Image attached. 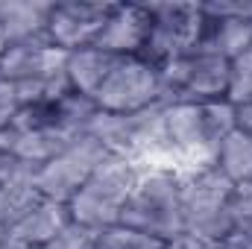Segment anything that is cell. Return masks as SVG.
<instances>
[{
	"instance_id": "1",
	"label": "cell",
	"mask_w": 252,
	"mask_h": 249,
	"mask_svg": "<svg viewBox=\"0 0 252 249\" xmlns=\"http://www.w3.org/2000/svg\"><path fill=\"white\" fill-rule=\"evenodd\" d=\"M235 129V106L220 103H176L164 109L167 158L176 170L208 167L217 158L223 138Z\"/></svg>"
},
{
	"instance_id": "2",
	"label": "cell",
	"mask_w": 252,
	"mask_h": 249,
	"mask_svg": "<svg viewBox=\"0 0 252 249\" xmlns=\"http://www.w3.org/2000/svg\"><path fill=\"white\" fill-rule=\"evenodd\" d=\"M121 223L158 244L182 238L185 235L182 173L173 164H144L129 193Z\"/></svg>"
},
{
	"instance_id": "3",
	"label": "cell",
	"mask_w": 252,
	"mask_h": 249,
	"mask_svg": "<svg viewBox=\"0 0 252 249\" xmlns=\"http://www.w3.org/2000/svg\"><path fill=\"white\" fill-rule=\"evenodd\" d=\"M164 109V103L129 115H112L97 109L88 135H94L112 156L129 158L135 164H158V158H167Z\"/></svg>"
},
{
	"instance_id": "4",
	"label": "cell",
	"mask_w": 252,
	"mask_h": 249,
	"mask_svg": "<svg viewBox=\"0 0 252 249\" xmlns=\"http://www.w3.org/2000/svg\"><path fill=\"white\" fill-rule=\"evenodd\" d=\"M141 167L144 164H135L129 158H121V156L106 158L97 167V173L67 202L70 220L79 226H88L94 232L118 226L124 217L126 202H129V193L141 176Z\"/></svg>"
},
{
	"instance_id": "5",
	"label": "cell",
	"mask_w": 252,
	"mask_h": 249,
	"mask_svg": "<svg viewBox=\"0 0 252 249\" xmlns=\"http://www.w3.org/2000/svg\"><path fill=\"white\" fill-rule=\"evenodd\" d=\"M182 173L185 235L199 241H223L232 232V190L235 182L214 164L190 167Z\"/></svg>"
},
{
	"instance_id": "6",
	"label": "cell",
	"mask_w": 252,
	"mask_h": 249,
	"mask_svg": "<svg viewBox=\"0 0 252 249\" xmlns=\"http://www.w3.org/2000/svg\"><path fill=\"white\" fill-rule=\"evenodd\" d=\"M64 59L67 53L53 47L50 38L6 44L0 50V79L18 85L24 103L50 100L70 91L64 76Z\"/></svg>"
},
{
	"instance_id": "7",
	"label": "cell",
	"mask_w": 252,
	"mask_h": 249,
	"mask_svg": "<svg viewBox=\"0 0 252 249\" xmlns=\"http://www.w3.org/2000/svg\"><path fill=\"white\" fill-rule=\"evenodd\" d=\"M232 62L214 53H188L161 67V103H220L229 100Z\"/></svg>"
},
{
	"instance_id": "8",
	"label": "cell",
	"mask_w": 252,
	"mask_h": 249,
	"mask_svg": "<svg viewBox=\"0 0 252 249\" xmlns=\"http://www.w3.org/2000/svg\"><path fill=\"white\" fill-rule=\"evenodd\" d=\"M150 15L153 27L138 59L161 70L188 53H196L205 21L199 3H150Z\"/></svg>"
},
{
	"instance_id": "9",
	"label": "cell",
	"mask_w": 252,
	"mask_h": 249,
	"mask_svg": "<svg viewBox=\"0 0 252 249\" xmlns=\"http://www.w3.org/2000/svg\"><path fill=\"white\" fill-rule=\"evenodd\" d=\"M106 158H112V153L94 135L85 132L76 141H70L62 153H56L47 164L38 167L35 190L44 199H53V202L67 205L73 199V193L97 173V167Z\"/></svg>"
},
{
	"instance_id": "10",
	"label": "cell",
	"mask_w": 252,
	"mask_h": 249,
	"mask_svg": "<svg viewBox=\"0 0 252 249\" xmlns=\"http://www.w3.org/2000/svg\"><path fill=\"white\" fill-rule=\"evenodd\" d=\"M156 103H161V70L138 56H121L94 94V106L112 115L141 112Z\"/></svg>"
},
{
	"instance_id": "11",
	"label": "cell",
	"mask_w": 252,
	"mask_h": 249,
	"mask_svg": "<svg viewBox=\"0 0 252 249\" xmlns=\"http://www.w3.org/2000/svg\"><path fill=\"white\" fill-rule=\"evenodd\" d=\"M115 12V3L103 0H62L53 3L47 18V38L62 53L94 47L103 35L109 18Z\"/></svg>"
},
{
	"instance_id": "12",
	"label": "cell",
	"mask_w": 252,
	"mask_h": 249,
	"mask_svg": "<svg viewBox=\"0 0 252 249\" xmlns=\"http://www.w3.org/2000/svg\"><path fill=\"white\" fill-rule=\"evenodd\" d=\"M150 27H153L150 3H115V12L94 47L112 56H138L147 44Z\"/></svg>"
},
{
	"instance_id": "13",
	"label": "cell",
	"mask_w": 252,
	"mask_h": 249,
	"mask_svg": "<svg viewBox=\"0 0 252 249\" xmlns=\"http://www.w3.org/2000/svg\"><path fill=\"white\" fill-rule=\"evenodd\" d=\"M53 3L38 0H0V35L3 47L32 38H47V18Z\"/></svg>"
},
{
	"instance_id": "14",
	"label": "cell",
	"mask_w": 252,
	"mask_h": 249,
	"mask_svg": "<svg viewBox=\"0 0 252 249\" xmlns=\"http://www.w3.org/2000/svg\"><path fill=\"white\" fill-rule=\"evenodd\" d=\"M250 47H252V21L205 15L196 53H214V56H223V59L232 62L235 56H241Z\"/></svg>"
},
{
	"instance_id": "15",
	"label": "cell",
	"mask_w": 252,
	"mask_h": 249,
	"mask_svg": "<svg viewBox=\"0 0 252 249\" xmlns=\"http://www.w3.org/2000/svg\"><path fill=\"white\" fill-rule=\"evenodd\" d=\"M121 56H112L106 50H97V47H85V50H73L67 53L64 59V76H67V85L94 100V94L100 91V85L106 82V76L112 73V67L118 64Z\"/></svg>"
},
{
	"instance_id": "16",
	"label": "cell",
	"mask_w": 252,
	"mask_h": 249,
	"mask_svg": "<svg viewBox=\"0 0 252 249\" xmlns=\"http://www.w3.org/2000/svg\"><path fill=\"white\" fill-rule=\"evenodd\" d=\"M214 167L229 176L235 185H244L252 182V132L244 129H232L220 150H217V158H214Z\"/></svg>"
},
{
	"instance_id": "17",
	"label": "cell",
	"mask_w": 252,
	"mask_h": 249,
	"mask_svg": "<svg viewBox=\"0 0 252 249\" xmlns=\"http://www.w3.org/2000/svg\"><path fill=\"white\" fill-rule=\"evenodd\" d=\"M41 199L35 187H0V238Z\"/></svg>"
},
{
	"instance_id": "18",
	"label": "cell",
	"mask_w": 252,
	"mask_h": 249,
	"mask_svg": "<svg viewBox=\"0 0 252 249\" xmlns=\"http://www.w3.org/2000/svg\"><path fill=\"white\" fill-rule=\"evenodd\" d=\"M164 244L129 229L124 223L118 226H109V229H100L97 232V249H161Z\"/></svg>"
},
{
	"instance_id": "19",
	"label": "cell",
	"mask_w": 252,
	"mask_h": 249,
	"mask_svg": "<svg viewBox=\"0 0 252 249\" xmlns=\"http://www.w3.org/2000/svg\"><path fill=\"white\" fill-rule=\"evenodd\" d=\"M252 100V47L232 59V82H229V103L241 106Z\"/></svg>"
},
{
	"instance_id": "20",
	"label": "cell",
	"mask_w": 252,
	"mask_h": 249,
	"mask_svg": "<svg viewBox=\"0 0 252 249\" xmlns=\"http://www.w3.org/2000/svg\"><path fill=\"white\" fill-rule=\"evenodd\" d=\"M44 249H97V232L70 220Z\"/></svg>"
},
{
	"instance_id": "21",
	"label": "cell",
	"mask_w": 252,
	"mask_h": 249,
	"mask_svg": "<svg viewBox=\"0 0 252 249\" xmlns=\"http://www.w3.org/2000/svg\"><path fill=\"white\" fill-rule=\"evenodd\" d=\"M205 15L214 18H241L252 21V0H220V3H199Z\"/></svg>"
},
{
	"instance_id": "22",
	"label": "cell",
	"mask_w": 252,
	"mask_h": 249,
	"mask_svg": "<svg viewBox=\"0 0 252 249\" xmlns=\"http://www.w3.org/2000/svg\"><path fill=\"white\" fill-rule=\"evenodd\" d=\"M21 106H24V97H21L18 85H12V82H3V79H0V132H3V129H9L12 118L18 115V109H21Z\"/></svg>"
},
{
	"instance_id": "23",
	"label": "cell",
	"mask_w": 252,
	"mask_h": 249,
	"mask_svg": "<svg viewBox=\"0 0 252 249\" xmlns=\"http://www.w3.org/2000/svg\"><path fill=\"white\" fill-rule=\"evenodd\" d=\"M244 220H252V182L235 185L232 190V229Z\"/></svg>"
},
{
	"instance_id": "24",
	"label": "cell",
	"mask_w": 252,
	"mask_h": 249,
	"mask_svg": "<svg viewBox=\"0 0 252 249\" xmlns=\"http://www.w3.org/2000/svg\"><path fill=\"white\" fill-rule=\"evenodd\" d=\"M164 249H235L226 238L223 241H199V238H190V235H182L170 244H164Z\"/></svg>"
},
{
	"instance_id": "25",
	"label": "cell",
	"mask_w": 252,
	"mask_h": 249,
	"mask_svg": "<svg viewBox=\"0 0 252 249\" xmlns=\"http://www.w3.org/2000/svg\"><path fill=\"white\" fill-rule=\"evenodd\" d=\"M226 241H229L235 249H252V220L238 223V226L229 232V238H226Z\"/></svg>"
},
{
	"instance_id": "26",
	"label": "cell",
	"mask_w": 252,
	"mask_h": 249,
	"mask_svg": "<svg viewBox=\"0 0 252 249\" xmlns=\"http://www.w3.org/2000/svg\"><path fill=\"white\" fill-rule=\"evenodd\" d=\"M235 129L252 132V100H250V103L235 106Z\"/></svg>"
},
{
	"instance_id": "27",
	"label": "cell",
	"mask_w": 252,
	"mask_h": 249,
	"mask_svg": "<svg viewBox=\"0 0 252 249\" xmlns=\"http://www.w3.org/2000/svg\"><path fill=\"white\" fill-rule=\"evenodd\" d=\"M161 249H164V247H161Z\"/></svg>"
}]
</instances>
